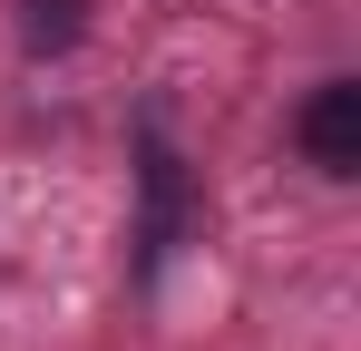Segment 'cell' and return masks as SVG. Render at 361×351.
<instances>
[{"label": "cell", "mask_w": 361, "mask_h": 351, "mask_svg": "<svg viewBox=\"0 0 361 351\" xmlns=\"http://www.w3.org/2000/svg\"><path fill=\"white\" fill-rule=\"evenodd\" d=\"M302 156L322 176H361V88L352 78H322L312 108H302Z\"/></svg>", "instance_id": "6da1fadb"}, {"label": "cell", "mask_w": 361, "mask_h": 351, "mask_svg": "<svg viewBox=\"0 0 361 351\" xmlns=\"http://www.w3.org/2000/svg\"><path fill=\"white\" fill-rule=\"evenodd\" d=\"M20 10H30V20H20V39H30V49H68L88 0H20Z\"/></svg>", "instance_id": "7a4b0ae2"}]
</instances>
